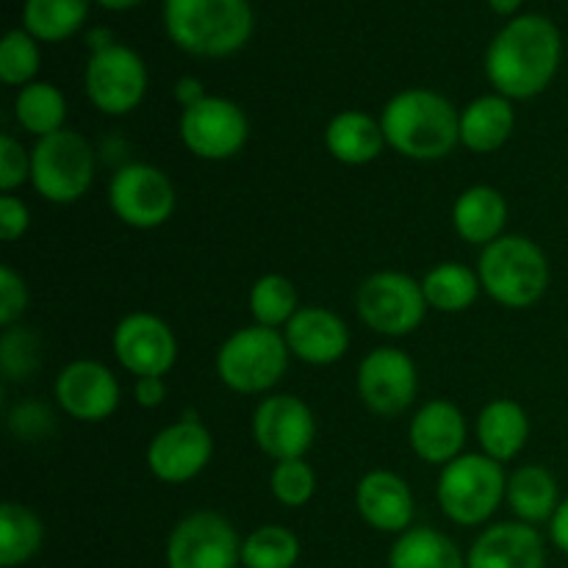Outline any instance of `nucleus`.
I'll return each instance as SVG.
<instances>
[{"mask_svg":"<svg viewBox=\"0 0 568 568\" xmlns=\"http://www.w3.org/2000/svg\"><path fill=\"white\" fill-rule=\"evenodd\" d=\"M564 59L558 26L544 14H516L486 50V75L508 100H530L547 92Z\"/></svg>","mask_w":568,"mask_h":568,"instance_id":"f257e3e1","label":"nucleus"},{"mask_svg":"<svg viewBox=\"0 0 568 568\" xmlns=\"http://www.w3.org/2000/svg\"><path fill=\"white\" fill-rule=\"evenodd\" d=\"M386 144L410 161H442L460 144V111L433 89H403L381 114Z\"/></svg>","mask_w":568,"mask_h":568,"instance_id":"f03ea898","label":"nucleus"},{"mask_svg":"<svg viewBox=\"0 0 568 568\" xmlns=\"http://www.w3.org/2000/svg\"><path fill=\"white\" fill-rule=\"evenodd\" d=\"M255 28L247 0H164V31L175 48L200 59H225Z\"/></svg>","mask_w":568,"mask_h":568,"instance_id":"7ed1b4c3","label":"nucleus"},{"mask_svg":"<svg viewBox=\"0 0 568 568\" xmlns=\"http://www.w3.org/2000/svg\"><path fill=\"white\" fill-rule=\"evenodd\" d=\"M477 277L483 292L503 308H530L549 288L547 253L532 239L505 233L483 247Z\"/></svg>","mask_w":568,"mask_h":568,"instance_id":"20e7f679","label":"nucleus"},{"mask_svg":"<svg viewBox=\"0 0 568 568\" xmlns=\"http://www.w3.org/2000/svg\"><path fill=\"white\" fill-rule=\"evenodd\" d=\"M505 466L483 453H464L453 464L442 466L436 483L438 508L458 527L486 525L505 503Z\"/></svg>","mask_w":568,"mask_h":568,"instance_id":"39448f33","label":"nucleus"},{"mask_svg":"<svg viewBox=\"0 0 568 568\" xmlns=\"http://www.w3.org/2000/svg\"><path fill=\"white\" fill-rule=\"evenodd\" d=\"M288 344L283 331L250 325L231 333L216 349V377L236 394H266L288 369Z\"/></svg>","mask_w":568,"mask_h":568,"instance_id":"423d86ee","label":"nucleus"},{"mask_svg":"<svg viewBox=\"0 0 568 568\" xmlns=\"http://www.w3.org/2000/svg\"><path fill=\"white\" fill-rule=\"evenodd\" d=\"M94 148L83 133L64 131L37 139L31 150V186L53 205H72L94 183Z\"/></svg>","mask_w":568,"mask_h":568,"instance_id":"0eeeda50","label":"nucleus"},{"mask_svg":"<svg viewBox=\"0 0 568 568\" xmlns=\"http://www.w3.org/2000/svg\"><path fill=\"white\" fill-rule=\"evenodd\" d=\"M355 308L372 333L388 338L410 336L430 311L422 281L397 270H383L366 277L355 294Z\"/></svg>","mask_w":568,"mask_h":568,"instance_id":"6e6552de","label":"nucleus"},{"mask_svg":"<svg viewBox=\"0 0 568 568\" xmlns=\"http://www.w3.org/2000/svg\"><path fill=\"white\" fill-rule=\"evenodd\" d=\"M109 205L122 225L136 227V231H153L175 214V183L159 166L131 161L111 175Z\"/></svg>","mask_w":568,"mask_h":568,"instance_id":"1a4fd4ad","label":"nucleus"},{"mask_svg":"<svg viewBox=\"0 0 568 568\" xmlns=\"http://www.w3.org/2000/svg\"><path fill=\"white\" fill-rule=\"evenodd\" d=\"M83 92L105 116H125L142 105L148 94V67L128 44L94 50L83 70Z\"/></svg>","mask_w":568,"mask_h":568,"instance_id":"9d476101","label":"nucleus"},{"mask_svg":"<svg viewBox=\"0 0 568 568\" xmlns=\"http://www.w3.org/2000/svg\"><path fill=\"white\" fill-rule=\"evenodd\" d=\"M166 568H239L242 538L216 510H194L166 538Z\"/></svg>","mask_w":568,"mask_h":568,"instance_id":"9b49d317","label":"nucleus"},{"mask_svg":"<svg viewBox=\"0 0 568 568\" xmlns=\"http://www.w3.org/2000/svg\"><path fill=\"white\" fill-rule=\"evenodd\" d=\"M181 142L194 159L227 161L244 150L250 139V120L239 103L205 94L200 103L183 109L178 122Z\"/></svg>","mask_w":568,"mask_h":568,"instance_id":"f8f14e48","label":"nucleus"},{"mask_svg":"<svg viewBox=\"0 0 568 568\" xmlns=\"http://www.w3.org/2000/svg\"><path fill=\"white\" fill-rule=\"evenodd\" d=\"M355 386L372 414L381 419H394L414 405L419 392V372L405 349L375 347L361 361Z\"/></svg>","mask_w":568,"mask_h":568,"instance_id":"ddd939ff","label":"nucleus"},{"mask_svg":"<svg viewBox=\"0 0 568 568\" xmlns=\"http://www.w3.org/2000/svg\"><path fill=\"white\" fill-rule=\"evenodd\" d=\"M316 438V419L308 403L294 394H272L255 405L253 442L266 458L281 460L305 458Z\"/></svg>","mask_w":568,"mask_h":568,"instance_id":"4468645a","label":"nucleus"},{"mask_svg":"<svg viewBox=\"0 0 568 568\" xmlns=\"http://www.w3.org/2000/svg\"><path fill=\"white\" fill-rule=\"evenodd\" d=\"M111 349L133 377H164L178 361V338L161 316L133 311L122 316L111 336Z\"/></svg>","mask_w":568,"mask_h":568,"instance_id":"2eb2a0df","label":"nucleus"},{"mask_svg":"<svg viewBox=\"0 0 568 568\" xmlns=\"http://www.w3.org/2000/svg\"><path fill=\"white\" fill-rule=\"evenodd\" d=\"M214 458V438L197 419H181L155 433L144 453L150 475L166 486H183L203 475Z\"/></svg>","mask_w":568,"mask_h":568,"instance_id":"dca6fc26","label":"nucleus"},{"mask_svg":"<svg viewBox=\"0 0 568 568\" xmlns=\"http://www.w3.org/2000/svg\"><path fill=\"white\" fill-rule=\"evenodd\" d=\"M53 397L70 419L98 425L116 414L122 388L109 366L100 361L78 358L55 375Z\"/></svg>","mask_w":568,"mask_h":568,"instance_id":"f3484780","label":"nucleus"},{"mask_svg":"<svg viewBox=\"0 0 568 568\" xmlns=\"http://www.w3.org/2000/svg\"><path fill=\"white\" fill-rule=\"evenodd\" d=\"M355 510L372 530L386 536H403L414 527V491L397 471L375 469L355 486Z\"/></svg>","mask_w":568,"mask_h":568,"instance_id":"a211bd4d","label":"nucleus"},{"mask_svg":"<svg viewBox=\"0 0 568 568\" xmlns=\"http://www.w3.org/2000/svg\"><path fill=\"white\" fill-rule=\"evenodd\" d=\"M288 353L311 366H331L349 349V327L325 305H305L283 327Z\"/></svg>","mask_w":568,"mask_h":568,"instance_id":"6ab92c4d","label":"nucleus"},{"mask_svg":"<svg viewBox=\"0 0 568 568\" xmlns=\"http://www.w3.org/2000/svg\"><path fill=\"white\" fill-rule=\"evenodd\" d=\"M466 416L449 399H430L414 414L408 425V444L419 460L430 466H447L464 455Z\"/></svg>","mask_w":568,"mask_h":568,"instance_id":"aec40b11","label":"nucleus"},{"mask_svg":"<svg viewBox=\"0 0 568 568\" xmlns=\"http://www.w3.org/2000/svg\"><path fill=\"white\" fill-rule=\"evenodd\" d=\"M547 544L525 521H499L486 527L466 552V568H544Z\"/></svg>","mask_w":568,"mask_h":568,"instance_id":"412c9836","label":"nucleus"},{"mask_svg":"<svg viewBox=\"0 0 568 568\" xmlns=\"http://www.w3.org/2000/svg\"><path fill=\"white\" fill-rule=\"evenodd\" d=\"M325 148L338 164L366 166L383 155L386 133H383L381 120L358 109L338 111L325 128Z\"/></svg>","mask_w":568,"mask_h":568,"instance_id":"4be33fe9","label":"nucleus"},{"mask_svg":"<svg viewBox=\"0 0 568 568\" xmlns=\"http://www.w3.org/2000/svg\"><path fill=\"white\" fill-rule=\"evenodd\" d=\"M453 225L464 242L475 244V247H488L499 236H505L508 200L499 189L486 186V183L464 189L453 205Z\"/></svg>","mask_w":568,"mask_h":568,"instance_id":"5701e85b","label":"nucleus"},{"mask_svg":"<svg viewBox=\"0 0 568 568\" xmlns=\"http://www.w3.org/2000/svg\"><path fill=\"white\" fill-rule=\"evenodd\" d=\"M475 430L480 453L505 466L530 442V416L516 399H491L477 416Z\"/></svg>","mask_w":568,"mask_h":568,"instance_id":"b1692460","label":"nucleus"},{"mask_svg":"<svg viewBox=\"0 0 568 568\" xmlns=\"http://www.w3.org/2000/svg\"><path fill=\"white\" fill-rule=\"evenodd\" d=\"M516 128L514 100L499 92L475 98L460 111V144L477 155L497 153L508 144Z\"/></svg>","mask_w":568,"mask_h":568,"instance_id":"393cba45","label":"nucleus"},{"mask_svg":"<svg viewBox=\"0 0 568 568\" xmlns=\"http://www.w3.org/2000/svg\"><path fill=\"white\" fill-rule=\"evenodd\" d=\"M505 503L514 510L516 521L536 527L544 525V521L549 525V519H552L564 499H560L558 480H555V475L547 466L525 464L510 471Z\"/></svg>","mask_w":568,"mask_h":568,"instance_id":"a878e982","label":"nucleus"},{"mask_svg":"<svg viewBox=\"0 0 568 568\" xmlns=\"http://www.w3.org/2000/svg\"><path fill=\"white\" fill-rule=\"evenodd\" d=\"M388 568H466V558L436 527H410L388 549Z\"/></svg>","mask_w":568,"mask_h":568,"instance_id":"bb28decb","label":"nucleus"},{"mask_svg":"<svg viewBox=\"0 0 568 568\" xmlns=\"http://www.w3.org/2000/svg\"><path fill=\"white\" fill-rule=\"evenodd\" d=\"M422 292H425L427 308L438 314H464L477 303L483 286L475 270L458 261H444L422 277Z\"/></svg>","mask_w":568,"mask_h":568,"instance_id":"cd10ccee","label":"nucleus"},{"mask_svg":"<svg viewBox=\"0 0 568 568\" xmlns=\"http://www.w3.org/2000/svg\"><path fill=\"white\" fill-rule=\"evenodd\" d=\"M44 544V525L28 505H0V568L31 564Z\"/></svg>","mask_w":568,"mask_h":568,"instance_id":"c85d7f7f","label":"nucleus"},{"mask_svg":"<svg viewBox=\"0 0 568 568\" xmlns=\"http://www.w3.org/2000/svg\"><path fill=\"white\" fill-rule=\"evenodd\" d=\"M14 120L22 131L44 139L64 131L67 98L59 87L48 81H33L22 87L14 98Z\"/></svg>","mask_w":568,"mask_h":568,"instance_id":"c756f323","label":"nucleus"},{"mask_svg":"<svg viewBox=\"0 0 568 568\" xmlns=\"http://www.w3.org/2000/svg\"><path fill=\"white\" fill-rule=\"evenodd\" d=\"M92 0H26L22 28L37 42H64L83 28Z\"/></svg>","mask_w":568,"mask_h":568,"instance_id":"7c9ffc66","label":"nucleus"},{"mask_svg":"<svg viewBox=\"0 0 568 568\" xmlns=\"http://www.w3.org/2000/svg\"><path fill=\"white\" fill-rule=\"evenodd\" d=\"M250 314H253L255 325L264 327H286L292 322V316L300 311V297L294 283L286 275H261L258 281L250 288Z\"/></svg>","mask_w":568,"mask_h":568,"instance_id":"2f4dec72","label":"nucleus"},{"mask_svg":"<svg viewBox=\"0 0 568 568\" xmlns=\"http://www.w3.org/2000/svg\"><path fill=\"white\" fill-rule=\"evenodd\" d=\"M300 560V538L283 525H261L242 541L244 568H294Z\"/></svg>","mask_w":568,"mask_h":568,"instance_id":"473e14b6","label":"nucleus"},{"mask_svg":"<svg viewBox=\"0 0 568 568\" xmlns=\"http://www.w3.org/2000/svg\"><path fill=\"white\" fill-rule=\"evenodd\" d=\"M39 64V42L26 31V28H14L0 42V81L6 87H28L37 81Z\"/></svg>","mask_w":568,"mask_h":568,"instance_id":"72a5a7b5","label":"nucleus"},{"mask_svg":"<svg viewBox=\"0 0 568 568\" xmlns=\"http://www.w3.org/2000/svg\"><path fill=\"white\" fill-rule=\"evenodd\" d=\"M270 491L286 508H303L316 494V471L305 458L281 460L270 475Z\"/></svg>","mask_w":568,"mask_h":568,"instance_id":"f704fd0d","label":"nucleus"},{"mask_svg":"<svg viewBox=\"0 0 568 568\" xmlns=\"http://www.w3.org/2000/svg\"><path fill=\"white\" fill-rule=\"evenodd\" d=\"M0 364L9 381H28L39 366V338L22 327H9L0 342Z\"/></svg>","mask_w":568,"mask_h":568,"instance_id":"c9c22d12","label":"nucleus"},{"mask_svg":"<svg viewBox=\"0 0 568 568\" xmlns=\"http://www.w3.org/2000/svg\"><path fill=\"white\" fill-rule=\"evenodd\" d=\"M31 181V153L11 133L0 136V192L11 194Z\"/></svg>","mask_w":568,"mask_h":568,"instance_id":"e433bc0d","label":"nucleus"},{"mask_svg":"<svg viewBox=\"0 0 568 568\" xmlns=\"http://www.w3.org/2000/svg\"><path fill=\"white\" fill-rule=\"evenodd\" d=\"M28 308V286L11 266H0V325L9 331Z\"/></svg>","mask_w":568,"mask_h":568,"instance_id":"4c0bfd02","label":"nucleus"},{"mask_svg":"<svg viewBox=\"0 0 568 568\" xmlns=\"http://www.w3.org/2000/svg\"><path fill=\"white\" fill-rule=\"evenodd\" d=\"M31 227V211L14 194H3L0 197V239L3 242H17Z\"/></svg>","mask_w":568,"mask_h":568,"instance_id":"58836bf2","label":"nucleus"},{"mask_svg":"<svg viewBox=\"0 0 568 568\" xmlns=\"http://www.w3.org/2000/svg\"><path fill=\"white\" fill-rule=\"evenodd\" d=\"M133 399H136L142 408H159V405H164V377H136V383H133Z\"/></svg>","mask_w":568,"mask_h":568,"instance_id":"ea45409f","label":"nucleus"},{"mask_svg":"<svg viewBox=\"0 0 568 568\" xmlns=\"http://www.w3.org/2000/svg\"><path fill=\"white\" fill-rule=\"evenodd\" d=\"M549 538H552L555 549L568 558V497L558 505L555 516L549 519Z\"/></svg>","mask_w":568,"mask_h":568,"instance_id":"a19ab883","label":"nucleus"},{"mask_svg":"<svg viewBox=\"0 0 568 568\" xmlns=\"http://www.w3.org/2000/svg\"><path fill=\"white\" fill-rule=\"evenodd\" d=\"M172 94H175V100L183 105V109H189V105L200 103V100L205 98L203 83H200V78H192V75L181 78V81L175 83V89H172Z\"/></svg>","mask_w":568,"mask_h":568,"instance_id":"79ce46f5","label":"nucleus"},{"mask_svg":"<svg viewBox=\"0 0 568 568\" xmlns=\"http://www.w3.org/2000/svg\"><path fill=\"white\" fill-rule=\"evenodd\" d=\"M521 3H525V0H488V6H491V9L497 11V14L510 17V20H514L516 11L521 9Z\"/></svg>","mask_w":568,"mask_h":568,"instance_id":"37998d69","label":"nucleus"},{"mask_svg":"<svg viewBox=\"0 0 568 568\" xmlns=\"http://www.w3.org/2000/svg\"><path fill=\"white\" fill-rule=\"evenodd\" d=\"M94 3H100L103 9H111V11H125V9H133L136 3H142V0H94Z\"/></svg>","mask_w":568,"mask_h":568,"instance_id":"c03bdc74","label":"nucleus"}]
</instances>
